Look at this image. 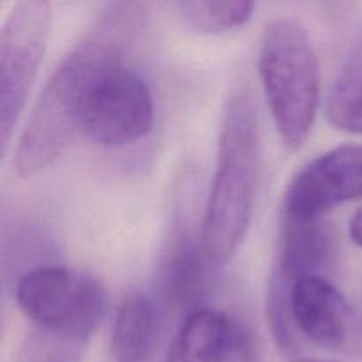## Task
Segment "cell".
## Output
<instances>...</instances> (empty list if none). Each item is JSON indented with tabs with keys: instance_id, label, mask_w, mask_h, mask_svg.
<instances>
[{
	"instance_id": "6da1fadb",
	"label": "cell",
	"mask_w": 362,
	"mask_h": 362,
	"mask_svg": "<svg viewBox=\"0 0 362 362\" xmlns=\"http://www.w3.org/2000/svg\"><path fill=\"white\" fill-rule=\"evenodd\" d=\"M138 4H108L87 34L60 60L42 87L14 152V172L23 179L52 166L80 131V112L95 78L122 62L140 21Z\"/></svg>"
},
{
	"instance_id": "7a4b0ae2",
	"label": "cell",
	"mask_w": 362,
	"mask_h": 362,
	"mask_svg": "<svg viewBox=\"0 0 362 362\" xmlns=\"http://www.w3.org/2000/svg\"><path fill=\"white\" fill-rule=\"evenodd\" d=\"M258 175V119L251 98H230L223 115L218 166L205 209L202 246L214 264H228L253 218Z\"/></svg>"
},
{
	"instance_id": "3957f363",
	"label": "cell",
	"mask_w": 362,
	"mask_h": 362,
	"mask_svg": "<svg viewBox=\"0 0 362 362\" xmlns=\"http://www.w3.org/2000/svg\"><path fill=\"white\" fill-rule=\"evenodd\" d=\"M258 71L279 138L297 151L313 129L322 80L313 41L296 18H276L265 27Z\"/></svg>"
},
{
	"instance_id": "277c9868",
	"label": "cell",
	"mask_w": 362,
	"mask_h": 362,
	"mask_svg": "<svg viewBox=\"0 0 362 362\" xmlns=\"http://www.w3.org/2000/svg\"><path fill=\"white\" fill-rule=\"evenodd\" d=\"M18 308L32 327L90 341L106 313V293L94 276L39 265L16 281Z\"/></svg>"
},
{
	"instance_id": "5b68a950",
	"label": "cell",
	"mask_w": 362,
	"mask_h": 362,
	"mask_svg": "<svg viewBox=\"0 0 362 362\" xmlns=\"http://www.w3.org/2000/svg\"><path fill=\"white\" fill-rule=\"evenodd\" d=\"M52 25L46 0H20L11 7L0 32V140L2 154L27 105Z\"/></svg>"
},
{
	"instance_id": "8992f818",
	"label": "cell",
	"mask_w": 362,
	"mask_h": 362,
	"mask_svg": "<svg viewBox=\"0 0 362 362\" xmlns=\"http://www.w3.org/2000/svg\"><path fill=\"white\" fill-rule=\"evenodd\" d=\"M154 124V101L147 81L115 62L92 83L80 112V131L103 147H124L147 136Z\"/></svg>"
},
{
	"instance_id": "52a82bcc",
	"label": "cell",
	"mask_w": 362,
	"mask_h": 362,
	"mask_svg": "<svg viewBox=\"0 0 362 362\" xmlns=\"http://www.w3.org/2000/svg\"><path fill=\"white\" fill-rule=\"evenodd\" d=\"M332 255L329 230L322 219H296L283 216L281 235L274 267L267 285V320L272 338L281 352H293L296 327L288 310L290 288L303 276L320 274Z\"/></svg>"
},
{
	"instance_id": "ba28073f",
	"label": "cell",
	"mask_w": 362,
	"mask_h": 362,
	"mask_svg": "<svg viewBox=\"0 0 362 362\" xmlns=\"http://www.w3.org/2000/svg\"><path fill=\"white\" fill-rule=\"evenodd\" d=\"M362 198V145L345 144L308 163L283 194V216L322 219L334 207Z\"/></svg>"
},
{
	"instance_id": "9c48e42d",
	"label": "cell",
	"mask_w": 362,
	"mask_h": 362,
	"mask_svg": "<svg viewBox=\"0 0 362 362\" xmlns=\"http://www.w3.org/2000/svg\"><path fill=\"white\" fill-rule=\"evenodd\" d=\"M296 331L322 349H341L354 331V311L345 296L322 274L303 276L290 288Z\"/></svg>"
},
{
	"instance_id": "30bf717a",
	"label": "cell",
	"mask_w": 362,
	"mask_h": 362,
	"mask_svg": "<svg viewBox=\"0 0 362 362\" xmlns=\"http://www.w3.org/2000/svg\"><path fill=\"white\" fill-rule=\"evenodd\" d=\"M159 334V311L141 292L129 293L117 308L110 352L113 362H147Z\"/></svg>"
},
{
	"instance_id": "8fae6325",
	"label": "cell",
	"mask_w": 362,
	"mask_h": 362,
	"mask_svg": "<svg viewBox=\"0 0 362 362\" xmlns=\"http://www.w3.org/2000/svg\"><path fill=\"white\" fill-rule=\"evenodd\" d=\"M230 318L212 310L187 313L173 338L166 362H223Z\"/></svg>"
},
{
	"instance_id": "7c38bea8",
	"label": "cell",
	"mask_w": 362,
	"mask_h": 362,
	"mask_svg": "<svg viewBox=\"0 0 362 362\" xmlns=\"http://www.w3.org/2000/svg\"><path fill=\"white\" fill-rule=\"evenodd\" d=\"M329 124L349 134H362V55L343 66L325 98Z\"/></svg>"
},
{
	"instance_id": "4fadbf2b",
	"label": "cell",
	"mask_w": 362,
	"mask_h": 362,
	"mask_svg": "<svg viewBox=\"0 0 362 362\" xmlns=\"http://www.w3.org/2000/svg\"><path fill=\"white\" fill-rule=\"evenodd\" d=\"M180 21L200 34H221L246 23L255 9L247 0H180L175 4Z\"/></svg>"
},
{
	"instance_id": "5bb4252c",
	"label": "cell",
	"mask_w": 362,
	"mask_h": 362,
	"mask_svg": "<svg viewBox=\"0 0 362 362\" xmlns=\"http://www.w3.org/2000/svg\"><path fill=\"white\" fill-rule=\"evenodd\" d=\"M166 293L177 306L187 308L204 293V264L193 244H180L173 250L165 269Z\"/></svg>"
},
{
	"instance_id": "9a60e30c",
	"label": "cell",
	"mask_w": 362,
	"mask_h": 362,
	"mask_svg": "<svg viewBox=\"0 0 362 362\" xmlns=\"http://www.w3.org/2000/svg\"><path fill=\"white\" fill-rule=\"evenodd\" d=\"M90 341L32 327L21 339L16 362H81Z\"/></svg>"
},
{
	"instance_id": "2e32d148",
	"label": "cell",
	"mask_w": 362,
	"mask_h": 362,
	"mask_svg": "<svg viewBox=\"0 0 362 362\" xmlns=\"http://www.w3.org/2000/svg\"><path fill=\"white\" fill-rule=\"evenodd\" d=\"M223 362H260L257 341L250 329L230 318Z\"/></svg>"
},
{
	"instance_id": "e0dca14e",
	"label": "cell",
	"mask_w": 362,
	"mask_h": 362,
	"mask_svg": "<svg viewBox=\"0 0 362 362\" xmlns=\"http://www.w3.org/2000/svg\"><path fill=\"white\" fill-rule=\"evenodd\" d=\"M349 233H350V239H352V243L357 244L359 247H362V207L352 216V219H350Z\"/></svg>"
},
{
	"instance_id": "ac0fdd59",
	"label": "cell",
	"mask_w": 362,
	"mask_h": 362,
	"mask_svg": "<svg viewBox=\"0 0 362 362\" xmlns=\"http://www.w3.org/2000/svg\"><path fill=\"white\" fill-rule=\"evenodd\" d=\"M292 362H339V361H327V359H310V357H304V359H296Z\"/></svg>"
}]
</instances>
